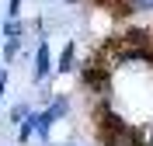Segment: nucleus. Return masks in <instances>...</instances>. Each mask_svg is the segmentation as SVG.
Listing matches in <instances>:
<instances>
[{"label":"nucleus","instance_id":"nucleus-9","mask_svg":"<svg viewBox=\"0 0 153 146\" xmlns=\"http://www.w3.org/2000/svg\"><path fill=\"white\" fill-rule=\"evenodd\" d=\"M66 4H76V0H66Z\"/></svg>","mask_w":153,"mask_h":146},{"label":"nucleus","instance_id":"nucleus-2","mask_svg":"<svg viewBox=\"0 0 153 146\" xmlns=\"http://www.w3.org/2000/svg\"><path fill=\"white\" fill-rule=\"evenodd\" d=\"M73 52H76V45L70 42V45L63 49V56H59V70H63V73H70V70H73Z\"/></svg>","mask_w":153,"mask_h":146},{"label":"nucleus","instance_id":"nucleus-3","mask_svg":"<svg viewBox=\"0 0 153 146\" xmlns=\"http://www.w3.org/2000/svg\"><path fill=\"white\" fill-rule=\"evenodd\" d=\"M4 31H7V39H10V42H18V35L25 31V24H21V21H7V28H4Z\"/></svg>","mask_w":153,"mask_h":146},{"label":"nucleus","instance_id":"nucleus-1","mask_svg":"<svg viewBox=\"0 0 153 146\" xmlns=\"http://www.w3.org/2000/svg\"><path fill=\"white\" fill-rule=\"evenodd\" d=\"M45 73H49V45L42 42L38 56H35V80H45Z\"/></svg>","mask_w":153,"mask_h":146},{"label":"nucleus","instance_id":"nucleus-5","mask_svg":"<svg viewBox=\"0 0 153 146\" xmlns=\"http://www.w3.org/2000/svg\"><path fill=\"white\" fill-rule=\"evenodd\" d=\"M25 115H28V108H25V104H18V108H14V111H10V118H14V122H21V118H25Z\"/></svg>","mask_w":153,"mask_h":146},{"label":"nucleus","instance_id":"nucleus-8","mask_svg":"<svg viewBox=\"0 0 153 146\" xmlns=\"http://www.w3.org/2000/svg\"><path fill=\"white\" fill-rule=\"evenodd\" d=\"M143 139H146V143H150V146H153V129H150V132H146V136H143Z\"/></svg>","mask_w":153,"mask_h":146},{"label":"nucleus","instance_id":"nucleus-6","mask_svg":"<svg viewBox=\"0 0 153 146\" xmlns=\"http://www.w3.org/2000/svg\"><path fill=\"white\" fill-rule=\"evenodd\" d=\"M18 10H21V0H10V14L18 18Z\"/></svg>","mask_w":153,"mask_h":146},{"label":"nucleus","instance_id":"nucleus-7","mask_svg":"<svg viewBox=\"0 0 153 146\" xmlns=\"http://www.w3.org/2000/svg\"><path fill=\"white\" fill-rule=\"evenodd\" d=\"M4 84H7V73L0 70V94H4Z\"/></svg>","mask_w":153,"mask_h":146},{"label":"nucleus","instance_id":"nucleus-4","mask_svg":"<svg viewBox=\"0 0 153 146\" xmlns=\"http://www.w3.org/2000/svg\"><path fill=\"white\" fill-rule=\"evenodd\" d=\"M129 10H153V0H125Z\"/></svg>","mask_w":153,"mask_h":146}]
</instances>
